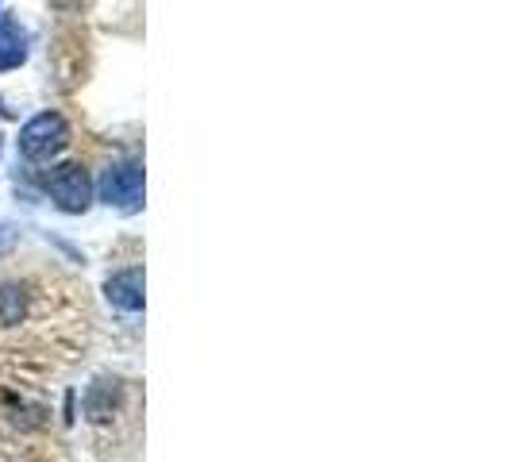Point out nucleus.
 I'll return each mask as SVG.
<instances>
[{"label":"nucleus","mask_w":512,"mask_h":462,"mask_svg":"<svg viewBox=\"0 0 512 462\" xmlns=\"http://www.w3.org/2000/svg\"><path fill=\"white\" fill-rule=\"evenodd\" d=\"M101 201L120 212H139L143 208V166L139 162H116L101 178Z\"/></svg>","instance_id":"obj_2"},{"label":"nucleus","mask_w":512,"mask_h":462,"mask_svg":"<svg viewBox=\"0 0 512 462\" xmlns=\"http://www.w3.org/2000/svg\"><path fill=\"white\" fill-rule=\"evenodd\" d=\"M27 62V31L20 27V20L0 16V74L20 70Z\"/></svg>","instance_id":"obj_5"},{"label":"nucleus","mask_w":512,"mask_h":462,"mask_svg":"<svg viewBox=\"0 0 512 462\" xmlns=\"http://www.w3.org/2000/svg\"><path fill=\"white\" fill-rule=\"evenodd\" d=\"M116 397H120V385H112V397H108V382H97L85 397V409L93 420H108L112 409H116Z\"/></svg>","instance_id":"obj_7"},{"label":"nucleus","mask_w":512,"mask_h":462,"mask_svg":"<svg viewBox=\"0 0 512 462\" xmlns=\"http://www.w3.org/2000/svg\"><path fill=\"white\" fill-rule=\"evenodd\" d=\"M104 297L116 308H124V312H139V308H143V270H139V266H128V270L112 274V278L104 282Z\"/></svg>","instance_id":"obj_4"},{"label":"nucleus","mask_w":512,"mask_h":462,"mask_svg":"<svg viewBox=\"0 0 512 462\" xmlns=\"http://www.w3.org/2000/svg\"><path fill=\"white\" fill-rule=\"evenodd\" d=\"M66 143H70V124L58 112H39L20 128V154L31 162H47L54 154H62Z\"/></svg>","instance_id":"obj_1"},{"label":"nucleus","mask_w":512,"mask_h":462,"mask_svg":"<svg viewBox=\"0 0 512 462\" xmlns=\"http://www.w3.org/2000/svg\"><path fill=\"white\" fill-rule=\"evenodd\" d=\"M24 308H27V297L20 285H0V324L4 328L20 324L24 320Z\"/></svg>","instance_id":"obj_6"},{"label":"nucleus","mask_w":512,"mask_h":462,"mask_svg":"<svg viewBox=\"0 0 512 462\" xmlns=\"http://www.w3.org/2000/svg\"><path fill=\"white\" fill-rule=\"evenodd\" d=\"M47 193H51V201L62 212H85V208L93 205V181L85 174V166H77V162H66V166H58L51 178H47Z\"/></svg>","instance_id":"obj_3"}]
</instances>
